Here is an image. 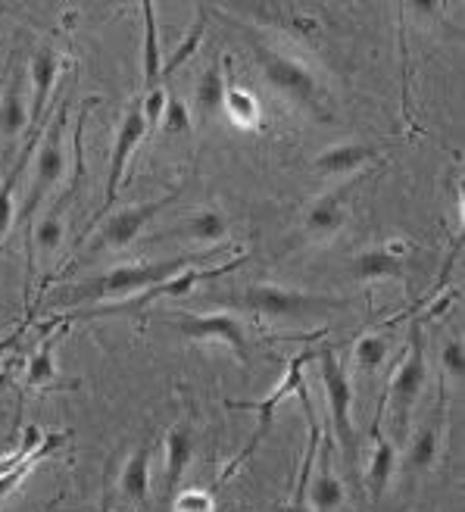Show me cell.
Wrapping results in <instances>:
<instances>
[{
  "mask_svg": "<svg viewBox=\"0 0 465 512\" xmlns=\"http://www.w3.org/2000/svg\"><path fill=\"white\" fill-rule=\"evenodd\" d=\"M397 472V450L394 444L381 438V434L375 431V453L369 459V488H372V497L378 500L387 488V481L394 478Z\"/></svg>",
  "mask_w": 465,
  "mask_h": 512,
  "instance_id": "44dd1931",
  "label": "cell"
},
{
  "mask_svg": "<svg viewBox=\"0 0 465 512\" xmlns=\"http://www.w3.org/2000/svg\"><path fill=\"white\" fill-rule=\"evenodd\" d=\"M210 300L222 306H241V310L260 313L266 319H306L322 310H341V306H347V300H338V297H316L303 291H288L281 285H250L238 297L213 294Z\"/></svg>",
  "mask_w": 465,
  "mask_h": 512,
  "instance_id": "6da1fadb",
  "label": "cell"
},
{
  "mask_svg": "<svg viewBox=\"0 0 465 512\" xmlns=\"http://www.w3.org/2000/svg\"><path fill=\"white\" fill-rule=\"evenodd\" d=\"M16 338H19V331H16V335H10V338H4V341H0V356H4L13 344H16Z\"/></svg>",
  "mask_w": 465,
  "mask_h": 512,
  "instance_id": "d590c367",
  "label": "cell"
},
{
  "mask_svg": "<svg viewBox=\"0 0 465 512\" xmlns=\"http://www.w3.org/2000/svg\"><path fill=\"white\" fill-rule=\"evenodd\" d=\"M441 363H444V372L453 375V378H462L465 375V344L459 338H450L441 350Z\"/></svg>",
  "mask_w": 465,
  "mask_h": 512,
  "instance_id": "d6a6232c",
  "label": "cell"
},
{
  "mask_svg": "<svg viewBox=\"0 0 465 512\" xmlns=\"http://www.w3.org/2000/svg\"><path fill=\"white\" fill-rule=\"evenodd\" d=\"M175 512H213V497L206 491H185L175 500Z\"/></svg>",
  "mask_w": 465,
  "mask_h": 512,
  "instance_id": "e575fe53",
  "label": "cell"
},
{
  "mask_svg": "<svg viewBox=\"0 0 465 512\" xmlns=\"http://www.w3.org/2000/svg\"><path fill=\"white\" fill-rule=\"evenodd\" d=\"M222 107L228 110L231 119H235L238 125H244V128H253L256 122H260V107H256L253 94L238 91L231 82H225V100H222Z\"/></svg>",
  "mask_w": 465,
  "mask_h": 512,
  "instance_id": "83f0119b",
  "label": "cell"
},
{
  "mask_svg": "<svg viewBox=\"0 0 465 512\" xmlns=\"http://www.w3.org/2000/svg\"><path fill=\"white\" fill-rule=\"evenodd\" d=\"M434 459H437V431L425 428L406 453V469L409 472H428L434 466Z\"/></svg>",
  "mask_w": 465,
  "mask_h": 512,
  "instance_id": "f1b7e54d",
  "label": "cell"
},
{
  "mask_svg": "<svg viewBox=\"0 0 465 512\" xmlns=\"http://www.w3.org/2000/svg\"><path fill=\"white\" fill-rule=\"evenodd\" d=\"M409 350L403 356V366L394 372L391 378V403H394V416H397V428L406 425V416L409 409L416 406V400L422 397V388H425V378H428V369H425V350H422V328L419 322L412 325L409 331Z\"/></svg>",
  "mask_w": 465,
  "mask_h": 512,
  "instance_id": "ba28073f",
  "label": "cell"
},
{
  "mask_svg": "<svg viewBox=\"0 0 465 512\" xmlns=\"http://www.w3.org/2000/svg\"><path fill=\"white\" fill-rule=\"evenodd\" d=\"M60 338H63V331H57V335H50V338L38 347V353L29 360V375H25V384H29V388H41V384H50V381L57 378L54 353H57V347H60Z\"/></svg>",
  "mask_w": 465,
  "mask_h": 512,
  "instance_id": "603a6c76",
  "label": "cell"
},
{
  "mask_svg": "<svg viewBox=\"0 0 465 512\" xmlns=\"http://www.w3.org/2000/svg\"><path fill=\"white\" fill-rule=\"evenodd\" d=\"M60 238H63V222H60V216H44V219H38V225H35V241H38L41 250L50 253V250L60 244Z\"/></svg>",
  "mask_w": 465,
  "mask_h": 512,
  "instance_id": "1f68e13d",
  "label": "cell"
},
{
  "mask_svg": "<svg viewBox=\"0 0 465 512\" xmlns=\"http://www.w3.org/2000/svg\"><path fill=\"white\" fill-rule=\"evenodd\" d=\"M194 256H175V260H157V263H132L119 266L107 275H100L97 281L79 285V291H72V300L85 297H128V294H144L147 288H157L160 281L172 278L175 272H182L194 266Z\"/></svg>",
  "mask_w": 465,
  "mask_h": 512,
  "instance_id": "7a4b0ae2",
  "label": "cell"
},
{
  "mask_svg": "<svg viewBox=\"0 0 465 512\" xmlns=\"http://www.w3.org/2000/svg\"><path fill=\"white\" fill-rule=\"evenodd\" d=\"M400 250H403V244L359 253L353 260V278L356 281H375V278H387V275H403L406 260L400 256Z\"/></svg>",
  "mask_w": 465,
  "mask_h": 512,
  "instance_id": "e0dca14e",
  "label": "cell"
},
{
  "mask_svg": "<svg viewBox=\"0 0 465 512\" xmlns=\"http://www.w3.org/2000/svg\"><path fill=\"white\" fill-rule=\"evenodd\" d=\"M309 494V503H313L316 512H331V509H338L344 503V488H341V481L331 475L328 466H322L319 478L313 481V488H306Z\"/></svg>",
  "mask_w": 465,
  "mask_h": 512,
  "instance_id": "d4e9b609",
  "label": "cell"
},
{
  "mask_svg": "<svg viewBox=\"0 0 465 512\" xmlns=\"http://www.w3.org/2000/svg\"><path fill=\"white\" fill-rule=\"evenodd\" d=\"M63 441H66V434H41L38 425L25 428V444H22V450L13 456V463L4 472H0V503H4L19 488L22 478L35 469L38 459H44V456L54 453L57 447H63Z\"/></svg>",
  "mask_w": 465,
  "mask_h": 512,
  "instance_id": "7c38bea8",
  "label": "cell"
},
{
  "mask_svg": "<svg viewBox=\"0 0 465 512\" xmlns=\"http://www.w3.org/2000/svg\"><path fill=\"white\" fill-rule=\"evenodd\" d=\"M178 194H182V188H175L172 194H166V197H160V200L138 203V207H128V210L110 213L107 222H103V228H100V238H97L94 250H100V247H116V250L128 247V244H132V241L141 235V228H144L153 216H157V213H163Z\"/></svg>",
  "mask_w": 465,
  "mask_h": 512,
  "instance_id": "8fae6325",
  "label": "cell"
},
{
  "mask_svg": "<svg viewBox=\"0 0 465 512\" xmlns=\"http://www.w3.org/2000/svg\"><path fill=\"white\" fill-rule=\"evenodd\" d=\"M166 97H169V94H166L163 88H153V91H147L144 104H141V113H144V122H147V132H150V128L163 119V110H166Z\"/></svg>",
  "mask_w": 465,
  "mask_h": 512,
  "instance_id": "836d02e7",
  "label": "cell"
},
{
  "mask_svg": "<svg viewBox=\"0 0 465 512\" xmlns=\"http://www.w3.org/2000/svg\"><path fill=\"white\" fill-rule=\"evenodd\" d=\"M163 132L166 135H191V113L185 107V100L182 97H166V110H163Z\"/></svg>",
  "mask_w": 465,
  "mask_h": 512,
  "instance_id": "4dcf8cb0",
  "label": "cell"
},
{
  "mask_svg": "<svg viewBox=\"0 0 465 512\" xmlns=\"http://www.w3.org/2000/svg\"><path fill=\"white\" fill-rule=\"evenodd\" d=\"M222 100H225V79L219 66H210L197 82V110L203 116H213L216 110H222Z\"/></svg>",
  "mask_w": 465,
  "mask_h": 512,
  "instance_id": "484cf974",
  "label": "cell"
},
{
  "mask_svg": "<svg viewBox=\"0 0 465 512\" xmlns=\"http://www.w3.org/2000/svg\"><path fill=\"white\" fill-rule=\"evenodd\" d=\"M191 456H194V431H191V425L182 422V425L169 428V434H166V472H163L169 491L178 488V481H182Z\"/></svg>",
  "mask_w": 465,
  "mask_h": 512,
  "instance_id": "2e32d148",
  "label": "cell"
},
{
  "mask_svg": "<svg viewBox=\"0 0 465 512\" xmlns=\"http://www.w3.org/2000/svg\"><path fill=\"white\" fill-rule=\"evenodd\" d=\"M316 353H319V350H303L300 356H294V360H288V372H284L281 384H278V388H275L266 400H260V403H231L235 409H256V416H260V419H256V428H253L250 444H247L235 459H231V466L222 472V478H231V475H235V472L247 463V459H250L256 450H260V444L266 441V434H269V428H272L275 409H278L284 400H288L291 394L303 391V366H306L309 360H316Z\"/></svg>",
  "mask_w": 465,
  "mask_h": 512,
  "instance_id": "277c9868",
  "label": "cell"
},
{
  "mask_svg": "<svg viewBox=\"0 0 465 512\" xmlns=\"http://www.w3.org/2000/svg\"><path fill=\"white\" fill-rule=\"evenodd\" d=\"M241 263H247L244 256H235V260H228V263H222V266H213V269H194V266H188V269H182V272H175L172 278H166V281H160L157 288H147L135 303H125V306H119V310H100V316H113V313H135V310H144L147 303H153L157 297H188L197 285H203V281H216V278H222V275H228V272H235V269H241Z\"/></svg>",
  "mask_w": 465,
  "mask_h": 512,
  "instance_id": "30bf717a",
  "label": "cell"
},
{
  "mask_svg": "<svg viewBox=\"0 0 465 512\" xmlns=\"http://www.w3.org/2000/svg\"><path fill=\"white\" fill-rule=\"evenodd\" d=\"M147 122H144V113H141V104H132L119 125V132H116V144H113V153H110V169H107V194H103V203H100V213L94 216V222L88 225V232L97 225V219L103 216H110L113 213V203L119 197V185H122V178H125V169H128V160L135 157V150L138 144L147 138ZM85 232V235H88Z\"/></svg>",
  "mask_w": 465,
  "mask_h": 512,
  "instance_id": "8992f818",
  "label": "cell"
},
{
  "mask_svg": "<svg viewBox=\"0 0 465 512\" xmlns=\"http://www.w3.org/2000/svg\"><path fill=\"white\" fill-rule=\"evenodd\" d=\"M66 113L69 107H63L54 119V125L47 128V135L38 147V157H35V178H32V191L29 200L22 207V222H29L35 216V210L41 207L44 194L60 182V175L66 169V150H63V128H66Z\"/></svg>",
  "mask_w": 465,
  "mask_h": 512,
  "instance_id": "52a82bcc",
  "label": "cell"
},
{
  "mask_svg": "<svg viewBox=\"0 0 465 512\" xmlns=\"http://www.w3.org/2000/svg\"><path fill=\"white\" fill-rule=\"evenodd\" d=\"M316 360H319L322 384H325V394H328L334 438H338L347 463H353V459H356V431H353V388H350V378H347L344 366L338 363V356H334L331 347L319 350Z\"/></svg>",
  "mask_w": 465,
  "mask_h": 512,
  "instance_id": "5b68a950",
  "label": "cell"
},
{
  "mask_svg": "<svg viewBox=\"0 0 465 512\" xmlns=\"http://www.w3.org/2000/svg\"><path fill=\"white\" fill-rule=\"evenodd\" d=\"M175 235L194 238V241H222L228 235V219L219 210H203L191 222H185Z\"/></svg>",
  "mask_w": 465,
  "mask_h": 512,
  "instance_id": "cb8c5ba5",
  "label": "cell"
},
{
  "mask_svg": "<svg viewBox=\"0 0 465 512\" xmlns=\"http://www.w3.org/2000/svg\"><path fill=\"white\" fill-rule=\"evenodd\" d=\"M41 132H29V144H25V153L19 157V163L7 172V178L0 182V244H4L7 232H10V225H13V216H16V207H13V191H16V182H19V175L25 169V160H29V153L35 147V138Z\"/></svg>",
  "mask_w": 465,
  "mask_h": 512,
  "instance_id": "7402d4cb",
  "label": "cell"
},
{
  "mask_svg": "<svg viewBox=\"0 0 465 512\" xmlns=\"http://www.w3.org/2000/svg\"><path fill=\"white\" fill-rule=\"evenodd\" d=\"M256 60H260V69L266 75V82L281 91L288 100H294L297 107L309 110L319 119H328L325 107H322V88L319 79L313 75V69L303 66L300 60L288 57V54H278V50L269 47H256Z\"/></svg>",
  "mask_w": 465,
  "mask_h": 512,
  "instance_id": "3957f363",
  "label": "cell"
},
{
  "mask_svg": "<svg viewBox=\"0 0 465 512\" xmlns=\"http://www.w3.org/2000/svg\"><path fill=\"white\" fill-rule=\"evenodd\" d=\"M203 32H206V16L200 13V16H197V22L188 29V35L182 38V44H178V47L172 50V57L163 63L160 79H169L172 72H178V69H182V66L197 54V47H200V41H203Z\"/></svg>",
  "mask_w": 465,
  "mask_h": 512,
  "instance_id": "4316f807",
  "label": "cell"
},
{
  "mask_svg": "<svg viewBox=\"0 0 465 512\" xmlns=\"http://www.w3.org/2000/svg\"><path fill=\"white\" fill-rule=\"evenodd\" d=\"M153 0H144L141 13H144V47H141V79L144 88L153 91L160 88V69H163V57H160V35H157V13H153Z\"/></svg>",
  "mask_w": 465,
  "mask_h": 512,
  "instance_id": "ac0fdd59",
  "label": "cell"
},
{
  "mask_svg": "<svg viewBox=\"0 0 465 512\" xmlns=\"http://www.w3.org/2000/svg\"><path fill=\"white\" fill-rule=\"evenodd\" d=\"M372 160H378V147L350 141V144H338V147H328L325 153H319L313 160V172L316 175H350Z\"/></svg>",
  "mask_w": 465,
  "mask_h": 512,
  "instance_id": "5bb4252c",
  "label": "cell"
},
{
  "mask_svg": "<svg viewBox=\"0 0 465 512\" xmlns=\"http://www.w3.org/2000/svg\"><path fill=\"white\" fill-rule=\"evenodd\" d=\"M57 57L50 47H41L32 57V110H29V132H41L44 125V107L50 100V91H54L57 82Z\"/></svg>",
  "mask_w": 465,
  "mask_h": 512,
  "instance_id": "4fadbf2b",
  "label": "cell"
},
{
  "mask_svg": "<svg viewBox=\"0 0 465 512\" xmlns=\"http://www.w3.org/2000/svg\"><path fill=\"white\" fill-rule=\"evenodd\" d=\"M387 341L378 338V335H366V338H359L356 347H353V360L359 363V369H366V372H375L384 360H387Z\"/></svg>",
  "mask_w": 465,
  "mask_h": 512,
  "instance_id": "f546056e",
  "label": "cell"
},
{
  "mask_svg": "<svg viewBox=\"0 0 465 512\" xmlns=\"http://www.w3.org/2000/svg\"><path fill=\"white\" fill-rule=\"evenodd\" d=\"M347 222V210H344V191L338 194H325L322 200H316L306 213V235L313 238H331L334 232H341V225Z\"/></svg>",
  "mask_w": 465,
  "mask_h": 512,
  "instance_id": "9a60e30c",
  "label": "cell"
},
{
  "mask_svg": "<svg viewBox=\"0 0 465 512\" xmlns=\"http://www.w3.org/2000/svg\"><path fill=\"white\" fill-rule=\"evenodd\" d=\"M29 132V110L22 100V75H13V82L4 88V100H0V135L16 138Z\"/></svg>",
  "mask_w": 465,
  "mask_h": 512,
  "instance_id": "d6986e66",
  "label": "cell"
},
{
  "mask_svg": "<svg viewBox=\"0 0 465 512\" xmlns=\"http://www.w3.org/2000/svg\"><path fill=\"white\" fill-rule=\"evenodd\" d=\"M175 328L182 331L188 341L197 344H222L235 353V360L241 366L250 363V350H247V335H244V325L235 316H182L175 322Z\"/></svg>",
  "mask_w": 465,
  "mask_h": 512,
  "instance_id": "9c48e42d",
  "label": "cell"
},
{
  "mask_svg": "<svg viewBox=\"0 0 465 512\" xmlns=\"http://www.w3.org/2000/svg\"><path fill=\"white\" fill-rule=\"evenodd\" d=\"M119 484H122L125 497H132L135 503L150 500V450L147 447H138L132 456H128Z\"/></svg>",
  "mask_w": 465,
  "mask_h": 512,
  "instance_id": "ffe728a7",
  "label": "cell"
}]
</instances>
